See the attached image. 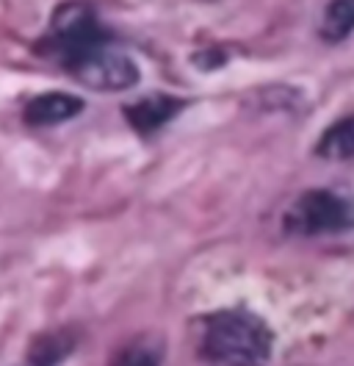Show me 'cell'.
Returning a JSON list of instances; mask_svg holds the SVG:
<instances>
[{"label":"cell","mask_w":354,"mask_h":366,"mask_svg":"<svg viewBox=\"0 0 354 366\" xmlns=\"http://www.w3.org/2000/svg\"><path fill=\"white\" fill-rule=\"evenodd\" d=\"M197 355L208 366H268L274 333L249 308H221L202 320Z\"/></svg>","instance_id":"cell-1"},{"label":"cell","mask_w":354,"mask_h":366,"mask_svg":"<svg viewBox=\"0 0 354 366\" xmlns=\"http://www.w3.org/2000/svg\"><path fill=\"white\" fill-rule=\"evenodd\" d=\"M288 236L315 239L354 230V194L340 189H308L283 214Z\"/></svg>","instance_id":"cell-2"},{"label":"cell","mask_w":354,"mask_h":366,"mask_svg":"<svg viewBox=\"0 0 354 366\" xmlns=\"http://www.w3.org/2000/svg\"><path fill=\"white\" fill-rule=\"evenodd\" d=\"M61 67L88 89L94 92H125L138 84L141 72L131 56L106 45H94L61 59Z\"/></svg>","instance_id":"cell-3"},{"label":"cell","mask_w":354,"mask_h":366,"mask_svg":"<svg viewBox=\"0 0 354 366\" xmlns=\"http://www.w3.org/2000/svg\"><path fill=\"white\" fill-rule=\"evenodd\" d=\"M106 42L108 39H106V31L97 20V11L84 0H69L53 11L42 47H50L59 59H64L69 53L106 45Z\"/></svg>","instance_id":"cell-4"},{"label":"cell","mask_w":354,"mask_h":366,"mask_svg":"<svg viewBox=\"0 0 354 366\" xmlns=\"http://www.w3.org/2000/svg\"><path fill=\"white\" fill-rule=\"evenodd\" d=\"M183 106H186V100H177L172 94H147L136 103H128L122 109V114L136 134L153 137L155 131H161L166 122H172L183 112Z\"/></svg>","instance_id":"cell-5"},{"label":"cell","mask_w":354,"mask_h":366,"mask_svg":"<svg viewBox=\"0 0 354 366\" xmlns=\"http://www.w3.org/2000/svg\"><path fill=\"white\" fill-rule=\"evenodd\" d=\"M84 112V100L78 94L69 92H44L36 94L34 100L25 103L22 109V122L28 128H53L69 122L72 117H78Z\"/></svg>","instance_id":"cell-6"},{"label":"cell","mask_w":354,"mask_h":366,"mask_svg":"<svg viewBox=\"0 0 354 366\" xmlns=\"http://www.w3.org/2000/svg\"><path fill=\"white\" fill-rule=\"evenodd\" d=\"M166 342L161 333H138L119 344L108 358V366H163Z\"/></svg>","instance_id":"cell-7"},{"label":"cell","mask_w":354,"mask_h":366,"mask_svg":"<svg viewBox=\"0 0 354 366\" xmlns=\"http://www.w3.org/2000/svg\"><path fill=\"white\" fill-rule=\"evenodd\" d=\"M78 344L75 330L59 327V330H44L28 347V364L31 366H61L72 355Z\"/></svg>","instance_id":"cell-8"},{"label":"cell","mask_w":354,"mask_h":366,"mask_svg":"<svg viewBox=\"0 0 354 366\" xmlns=\"http://www.w3.org/2000/svg\"><path fill=\"white\" fill-rule=\"evenodd\" d=\"M315 156L324 161L354 159V114L332 122L315 142Z\"/></svg>","instance_id":"cell-9"},{"label":"cell","mask_w":354,"mask_h":366,"mask_svg":"<svg viewBox=\"0 0 354 366\" xmlns=\"http://www.w3.org/2000/svg\"><path fill=\"white\" fill-rule=\"evenodd\" d=\"M318 31L327 42H343L354 31V0H330L324 6Z\"/></svg>","instance_id":"cell-10"}]
</instances>
